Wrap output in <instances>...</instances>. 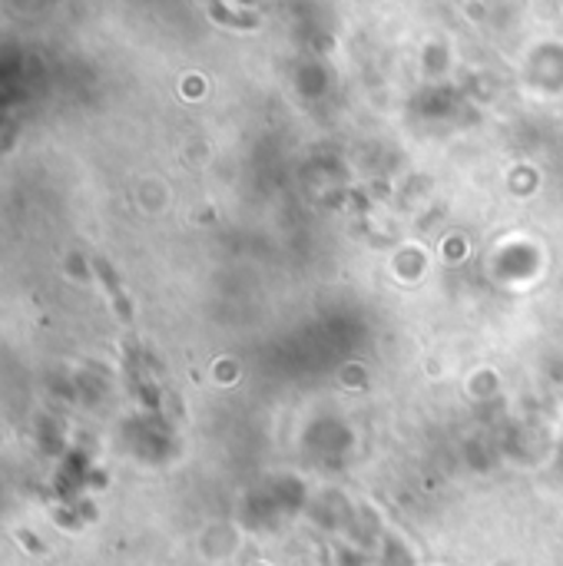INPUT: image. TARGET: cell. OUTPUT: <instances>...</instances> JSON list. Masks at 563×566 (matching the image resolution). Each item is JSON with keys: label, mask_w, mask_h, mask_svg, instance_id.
Masks as SVG:
<instances>
[{"label": "cell", "mask_w": 563, "mask_h": 566, "mask_svg": "<svg viewBox=\"0 0 563 566\" xmlns=\"http://www.w3.org/2000/svg\"><path fill=\"white\" fill-rule=\"evenodd\" d=\"M93 272H96V279L103 282V289H106V295L113 298V305H116V312H119V318L123 322H129L133 318V305H129V298H126V292L119 289V279H116V272L106 265V259H93Z\"/></svg>", "instance_id": "obj_1"}]
</instances>
